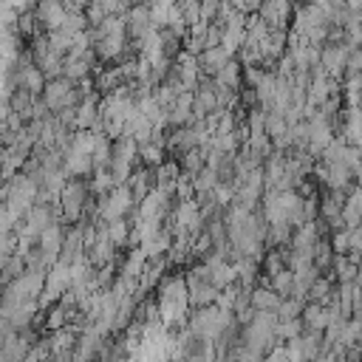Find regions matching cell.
I'll list each match as a JSON object with an SVG mask.
<instances>
[{"mask_svg":"<svg viewBox=\"0 0 362 362\" xmlns=\"http://www.w3.org/2000/svg\"><path fill=\"white\" fill-rule=\"evenodd\" d=\"M235 11H240V14H255L257 11V6H260V0H226Z\"/></svg>","mask_w":362,"mask_h":362,"instance_id":"cell-19","label":"cell"},{"mask_svg":"<svg viewBox=\"0 0 362 362\" xmlns=\"http://www.w3.org/2000/svg\"><path fill=\"white\" fill-rule=\"evenodd\" d=\"M62 238H65V226H62V221H54V223H48L40 235H37V246L42 249V255H45V263L51 266L57 257H59V249H62Z\"/></svg>","mask_w":362,"mask_h":362,"instance_id":"cell-6","label":"cell"},{"mask_svg":"<svg viewBox=\"0 0 362 362\" xmlns=\"http://www.w3.org/2000/svg\"><path fill=\"white\" fill-rule=\"evenodd\" d=\"M291 11H294V3H291V0H260V6H257L255 14H257L269 28H288Z\"/></svg>","mask_w":362,"mask_h":362,"instance_id":"cell-5","label":"cell"},{"mask_svg":"<svg viewBox=\"0 0 362 362\" xmlns=\"http://www.w3.org/2000/svg\"><path fill=\"white\" fill-rule=\"evenodd\" d=\"M303 218H305V221H314V218H317V192L303 198Z\"/></svg>","mask_w":362,"mask_h":362,"instance_id":"cell-20","label":"cell"},{"mask_svg":"<svg viewBox=\"0 0 362 362\" xmlns=\"http://www.w3.org/2000/svg\"><path fill=\"white\" fill-rule=\"evenodd\" d=\"M175 161H178L181 173H187V175H195V173L204 167V150H201V147H192V150L181 153Z\"/></svg>","mask_w":362,"mask_h":362,"instance_id":"cell-16","label":"cell"},{"mask_svg":"<svg viewBox=\"0 0 362 362\" xmlns=\"http://www.w3.org/2000/svg\"><path fill=\"white\" fill-rule=\"evenodd\" d=\"M93 206H96V218H99V221H105V223H110V221L127 218V212L136 206V201H133V195H130L127 184H119V187H113L110 192L99 195Z\"/></svg>","mask_w":362,"mask_h":362,"instance_id":"cell-2","label":"cell"},{"mask_svg":"<svg viewBox=\"0 0 362 362\" xmlns=\"http://www.w3.org/2000/svg\"><path fill=\"white\" fill-rule=\"evenodd\" d=\"M356 266L359 263H354L348 255H334L328 272H334V283H348V280H356Z\"/></svg>","mask_w":362,"mask_h":362,"instance_id":"cell-11","label":"cell"},{"mask_svg":"<svg viewBox=\"0 0 362 362\" xmlns=\"http://www.w3.org/2000/svg\"><path fill=\"white\" fill-rule=\"evenodd\" d=\"M277 303H280V297H277L272 288H266V286H255L252 294H249V305H252L255 311H274Z\"/></svg>","mask_w":362,"mask_h":362,"instance_id":"cell-13","label":"cell"},{"mask_svg":"<svg viewBox=\"0 0 362 362\" xmlns=\"http://www.w3.org/2000/svg\"><path fill=\"white\" fill-rule=\"evenodd\" d=\"M215 79V85H223V88H232V90H238L240 85H243V79H240V62L232 57L223 68H218V74L212 76Z\"/></svg>","mask_w":362,"mask_h":362,"instance_id":"cell-10","label":"cell"},{"mask_svg":"<svg viewBox=\"0 0 362 362\" xmlns=\"http://www.w3.org/2000/svg\"><path fill=\"white\" fill-rule=\"evenodd\" d=\"M209 283L215 288H223V286L235 283V266L229 260H218L215 266H209Z\"/></svg>","mask_w":362,"mask_h":362,"instance_id":"cell-14","label":"cell"},{"mask_svg":"<svg viewBox=\"0 0 362 362\" xmlns=\"http://www.w3.org/2000/svg\"><path fill=\"white\" fill-rule=\"evenodd\" d=\"M107 238H110V243H113L116 249H124L127 240H130V223H127L124 218L110 221V223H107Z\"/></svg>","mask_w":362,"mask_h":362,"instance_id":"cell-17","label":"cell"},{"mask_svg":"<svg viewBox=\"0 0 362 362\" xmlns=\"http://www.w3.org/2000/svg\"><path fill=\"white\" fill-rule=\"evenodd\" d=\"M144 263H147V255L141 252V246H133V249L124 255V260H119V274H122V277H133V280H139Z\"/></svg>","mask_w":362,"mask_h":362,"instance_id":"cell-9","label":"cell"},{"mask_svg":"<svg viewBox=\"0 0 362 362\" xmlns=\"http://www.w3.org/2000/svg\"><path fill=\"white\" fill-rule=\"evenodd\" d=\"M291 286H294V272H291L288 266H283L280 272H274V274L269 277V283H266V288H272L280 300H283V297H291Z\"/></svg>","mask_w":362,"mask_h":362,"instance_id":"cell-12","label":"cell"},{"mask_svg":"<svg viewBox=\"0 0 362 362\" xmlns=\"http://www.w3.org/2000/svg\"><path fill=\"white\" fill-rule=\"evenodd\" d=\"M88 201H90L88 181H85V178H65V184H62V189H59V198H57V204H59V218H62L65 223H76V221L82 218Z\"/></svg>","mask_w":362,"mask_h":362,"instance_id":"cell-1","label":"cell"},{"mask_svg":"<svg viewBox=\"0 0 362 362\" xmlns=\"http://www.w3.org/2000/svg\"><path fill=\"white\" fill-rule=\"evenodd\" d=\"M31 11H34V17H37L42 34L62 28V23H65V17H68V8H65L62 0H34Z\"/></svg>","mask_w":362,"mask_h":362,"instance_id":"cell-3","label":"cell"},{"mask_svg":"<svg viewBox=\"0 0 362 362\" xmlns=\"http://www.w3.org/2000/svg\"><path fill=\"white\" fill-rule=\"evenodd\" d=\"M348 45L345 42H322L320 45V68L325 71V76H331L334 82L342 79V68H345V57H348ZM342 85V82H339Z\"/></svg>","mask_w":362,"mask_h":362,"instance_id":"cell-4","label":"cell"},{"mask_svg":"<svg viewBox=\"0 0 362 362\" xmlns=\"http://www.w3.org/2000/svg\"><path fill=\"white\" fill-rule=\"evenodd\" d=\"M215 45H221V25L209 23L204 31V48H215Z\"/></svg>","mask_w":362,"mask_h":362,"instance_id":"cell-18","label":"cell"},{"mask_svg":"<svg viewBox=\"0 0 362 362\" xmlns=\"http://www.w3.org/2000/svg\"><path fill=\"white\" fill-rule=\"evenodd\" d=\"M291 3H297V6H300V3H311V0H291Z\"/></svg>","mask_w":362,"mask_h":362,"instance_id":"cell-23","label":"cell"},{"mask_svg":"<svg viewBox=\"0 0 362 362\" xmlns=\"http://www.w3.org/2000/svg\"><path fill=\"white\" fill-rule=\"evenodd\" d=\"M90 3H96L105 14H116V6H119V0H90Z\"/></svg>","mask_w":362,"mask_h":362,"instance_id":"cell-21","label":"cell"},{"mask_svg":"<svg viewBox=\"0 0 362 362\" xmlns=\"http://www.w3.org/2000/svg\"><path fill=\"white\" fill-rule=\"evenodd\" d=\"M59 170H62L65 178H88V175L93 173V164H90V156H82V153H65Z\"/></svg>","mask_w":362,"mask_h":362,"instance_id":"cell-8","label":"cell"},{"mask_svg":"<svg viewBox=\"0 0 362 362\" xmlns=\"http://www.w3.org/2000/svg\"><path fill=\"white\" fill-rule=\"evenodd\" d=\"M195 59H198V71H201V76H215V74H218V68H223L232 57H229L221 45H215V48H204Z\"/></svg>","mask_w":362,"mask_h":362,"instance_id":"cell-7","label":"cell"},{"mask_svg":"<svg viewBox=\"0 0 362 362\" xmlns=\"http://www.w3.org/2000/svg\"><path fill=\"white\" fill-rule=\"evenodd\" d=\"M136 158H141L144 167H158L164 161V147L153 144V141H144V144H136Z\"/></svg>","mask_w":362,"mask_h":362,"instance_id":"cell-15","label":"cell"},{"mask_svg":"<svg viewBox=\"0 0 362 362\" xmlns=\"http://www.w3.org/2000/svg\"><path fill=\"white\" fill-rule=\"evenodd\" d=\"M359 3H362V0H345V6H348L351 11H359Z\"/></svg>","mask_w":362,"mask_h":362,"instance_id":"cell-22","label":"cell"}]
</instances>
